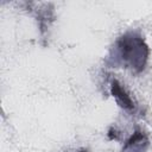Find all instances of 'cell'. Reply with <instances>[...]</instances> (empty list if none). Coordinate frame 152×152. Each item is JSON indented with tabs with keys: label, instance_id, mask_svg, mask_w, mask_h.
Wrapping results in <instances>:
<instances>
[{
	"label": "cell",
	"instance_id": "obj_1",
	"mask_svg": "<svg viewBox=\"0 0 152 152\" xmlns=\"http://www.w3.org/2000/svg\"><path fill=\"white\" fill-rule=\"evenodd\" d=\"M150 48L137 31H127L114 42L106 63L112 68H125L139 74L147 65Z\"/></svg>",
	"mask_w": 152,
	"mask_h": 152
},
{
	"label": "cell",
	"instance_id": "obj_2",
	"mask_svg": "<svg viewBox=\"0 0 152 152\" xmlns=\"http://www.w3.org/2000/svg\"><path fill=\"white\" fill-rule=\"evenodd\" d=\"M109 90H110L112 96L115 99V101L120 108H122L124 110L131 112V113L135 112V109H137L135 102L133 101V99L131 97L128 91L125 89V87L118 80H115V78L110 80Z\"/></svg>",
	"mask_w": 152,
	"mask_h": 152
},
{
	"label": "cell",
	"instance_id": "obj_4",
	"mask_svg": "<svg viewBox=\"0 0 152 152\" xmlns=\"http://www.w3.org/2000/svg\"><path fill=\"white\" fill-rule=\"evenodd\" d=\"M72 152H89V151L86 150V148H78V150H75V151H72Z\"/></svg>",
	"mask_w": 152,
	"mask_h": 152
},
{
	"label": "cell",
	"instance_id": "obj_3",
	"mask_svg": "<svg viewBox=\"0 0 152 152\" xmlns=\"http://www.w3.org/2000/svg\"><path fill=\"white\" fill-rule=\"evenodd\" d=\"M148 146L150 139L147 133H145L140 128H137L125 141L122 146V152H146Z\"/></svg>",
	"mask_w": 152,
	"mask_h": 152
}]
</instances>
